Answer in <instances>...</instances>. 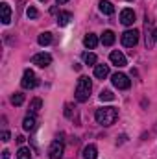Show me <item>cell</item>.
<instances>
[{
    "mask_svg": "<svg viewBox=\"0 0 157 159\" xmlns=\"http://www.w3.org/2000/svg\"><path fill=\"white\" fill-rule=\"evenodd\" d=\"M94 119L102 126H113L118 119V109L117 107H111V106L109 107H100V109H96Z\"/></svg>",
    "mask_w": 157,
    "mask_h": 159,
    "instance_id": "obj_1",
    "label": "cell"
},
{
    "mask_svg": "<svg viewBox=\"0 0 157 159\" xmlns=\"http://www.w3.org/2000/svg\"><path fill=\"white\" fill-rule=\"evenodd\" d=\"M91 91H92V83H91V80L87 78V76H81V78L78 80V85H76V93H74V96H76L78 102H87L89 96H91Z\"/></svg>",
    "mask_w": 157,
    "mask_h": 159,
    "instance_id": "obj_2",
    "label": "cell"
},
{
    "mask_svg": "<svg viewBox=\"0 0 157 159\" xmlns=\"http://www.w3.org/2000/svg\"><path fill=\"white\" fill-rule=\"evenodd\" d=\"M20 85H22V89H35V87L39 85V80H37V76H35V72L30 70V69H26L24 74H22Z\"/></svg>",
    "mask_w": 157,
    "mask_h": 159,
    "instance_id": "obj_3",
    "label": "cell"
},
{
    "mask_svg": "<svg viewBox=\"0 0 157 159\" xmlns=\"http://www.w3.org/2000/svg\"><path fill=\"white\" fill-rule=\"evenodd\" d=\"M137 43H139V32H137V30H128V32L122 34V44H124V46L131 48V46H135Z\"/></svg>",
    "mask_w": 157,
    "mask_h": 159,
    "instance_id": "obj_4",
    "label": "cell"
},
{
    "mask_svg": "<svg viewBox=\"0 0 157 159\" xmlns=\"http://www.w3.org/2000/svg\"><path fill=\"white\" fill-rule=\"evenodd\" d=\"M111 81H113V85H115L117 89H129V85H131L129 78H128L126 74H122V72L113 74V76H111Z\"/></svg>",
    "mask_w": 157,
    "mask_h": 159,
    "instance_id": "obj_5",
    "label": "cell"
},
{
    "mask_svg": "<svg viewBox=\"0 0 157 159\" xmlns=\"http://www.w3.org/2000/svg\"><path fill=\"white\" fill-rule=\"evenodd\" d=\"M63 143L61 141H54L52 144H50V148H48V156L50 159H61L63 157Z\"/></svg>",
    "mask_w": 157,
    "mask_h": 159,
    "instance_id": "obj_6",
    "label": "cell"
},
{
    "mask_svg": "<svg viewBox=\"0 0 157 159\" xmlns=\"http://www.w3.org/2000/svg\"><path fill=\"white\" fill-rule=\"evenodd\" d=\"M32 63L37 65V67H41V69H44V67H48V65L52 63V56H50V54H44V52L35 54V56L32 57Z\"/></svg>",
    "mask_w": 157,
    "mask_h": 159,
    "instance_id": "obj_7",
    "label": "cell"
},
{
    "mask_svg": "<svg viewBox=\"0 0 157 159\" xmlns=\"http://www.w3.org/2000/svg\"><path fill=\"white\" fill-rule=\"evenodd\" d=\"M120 22H122L124 26H131V24L135 22V11L129 9V7L122 9V11H120Z\"/></svg>",
    "mask_w": 157,
    "mask_h": 159,
    "instance_id": "obj_8",
    "label": "cell"
},
{
    "mask_svg": "<svg viewBox=\"0 0 157 159\" xmlns=\"http://www.w3.org/2000/svg\"><path fill=\"white\" fill-rule=\"evenodd\" d=\"M109 59H111V63H113V65H117V67H126V65H128L126 56H124L122 52H118V50H113V52H111Z\"/></svg>",
    "mask_w": 157,
    "mask_h": 159,
    "instance_id": "obj_9",
    "label": "cell"
},
{
    "mask_svg": "<svg viewBox=\"0 0 157 159\" xmlns=\"http://www.w3.org/2000/svg\"><path fill=\"white\" fill-rule=\"evenodd\" d=\"M0 11H2V22L4 24H9L11 22V7L7 2H2L0 4Z\"/></svg>",
    "mask_w": 157,
    "mask_h": 159,
    "instance_id": "obj_10",
    "label": "cell"
},
{
    "mask_svg": "<svg viewBox=\"0 0 157 159\" xmlns=\"http://www.w3.org/2000/svg\"><path fill=\"white\" fill-rule=\"evenodd\" d=\"M94 76L98 80H105L109 76V67L107 65H94Z\"/></svg>",
    "mask_w": 157,
    "mask_h": 159,
    "instance_id": "obj_11",
    "label": "cell"
},
{
    "mask_svg": "<svg viewBox=\"0 0 157 159\" xmlns=\"http://www.w3.org/2000/svg\"><path fill=\"white\" fill-rule=\"evenodd\" d=\"M83 44H85V48L92 50V48H96V46H98V37H96L94 34H87V35L83 37Z\"/></svg>",
    "mask_w": 157,
    "mask_h": 159,
    "instance_id": "obj_12",
    "label": "cell"
},
{
    "mask_svg": "<svg viewBox=\"0 0 157 159\" xmlns=\"http://www.w3.org/2000/svg\"><path fill=\"white\" fill-rule=\"evenodd\" d=\"M35 124H37L35 115H26V117H24V120H22V128H24L26 131H32V129H35Z\"/></svg>",
    "mask_w": 157,
    "mask_h": 159,
    "instance_id": "obj_13",
    "label": "cell"
},
{
    "mask_svg": "<svg viewBox=\"0 0 157 159\" xmlns=\"http://www.w3.org/2000/svg\"><path fill=\"white\" fill-rule=\"evenodd\" d=\"M98 157V150L94 144H87L83 148V159H96Z\"/></svg>",
    "mask_w": 157,
    "mask_h": 159,
    "instance_id": "obj_14",
    "label": "cell"
},
{
    "mask_svg": "<svg viewBox=\"0 0 157 159\" xmlns=\"http://www.w3.org/2000/svg\"><path fill=\"white\" fill-rule=\"evenodd\" d=\"M70 20H72V13H70V11H61V13L57 15V24H59V26H67Z\"/></svg>",
    "mask_w": 157,
    "mask_h": 159,
    "instance_id": "obj_15",
    "label": "cell"
},
{
    "mask_svg": "<svg viewBox=\"0 0 157 159\" xmlns=\"http://www.w3.org/2000/svg\"><path fill=\"white\" fill-rule=\"evenodd\" d=\"M100 11H102L104 15H113V13H115V6H113L111 2H107V0H102V2H100Z\"/></svg>",
    "mask_w": 157,
    "mask_h": 159,
    "instance_id": "obj_16",
    "label": "cell"
},
{
    "mask_svg": "<svg viewBox=\"0 0 157 159\" xmlns=\"http://www.w3.org/2000/svg\"><path fill=\"white\" fill-rule=\"evenodd\" d=\"M115 43V34L111 32V30H105L104 34H102V44L104 46H111Z\"/></svg>",
    "mask_w": 157,
    "mask_h": 159,
    "instance_id": "obj_17",
    "label": "cell"
},
{
    "mask_svg": "<svg viewBox=\"0 0 157 159\" xmlns=\"http://www.w3.org/2000/svg\"><path fill=\"white\" fill-rule=\"evenodd\" d=\"M41 107H43V102H41V98H34V100L30 102V109H28V115H35V113H39Z\"/></svg>",
    "mask_w": 157,
    "mask_h": 159,
    "instance_id": "obj_18",
    "label": "cell"
},
{
    "mask_svg": "<svg viewBox=\"0 0 157 159\" xmlns=\"http://www.w3.org/2000/svg\"><path fill=\"white\" fill-rule=\"evenodd\" d=\"M37 43H39L41 46H48L52 43V34L50 32H43L39 35V39H37Z\"/></svg>",
    "mask_w": 157,
    "mask_h": 159,
    "instance_id": "obj_19",
    "label": "cell"
},
{
    "mask_svg": "<svg viewBox=\"0 0 157 159\" xmlns=\"http://www.w3.org/2000/svg\"><path fill=\"white\" fill-rule=\"evenodd\" d=\"M24 98H26V96H24L22 93H15V94L11 96V104H13V106H22V104H24Z\"/></svg>",
    "mask_w": 157,
    "mask_h": 159,
    "instance_id": "obj_20",
    "label": "cell"
},
{
    "mask_svg": "<svg viewBox=\"0 0 157 159\" xmlns=\"http://www.w3.org/2000/svg\"><path fill=\"white\" fill-rule=\"evenodd\" d=\"M17 159H32V152H30V148H19V152H17Z\"/></svg>",
    "mask_w": 157,
    "mask_h": 159,
    "instance_id": "obj_21",
    "label": "cell"
},
{
    "mask_svg": "<svg viewBox=\"0 0 157 159\" xmlns=\"http://www.w3.org/2000/svg\"><path fill=\"white\" fill-rule=\"evenodd\" d=\"M83 61H85L87 65H96V56H94L92 52H85V54H83Z\"/></svg>",
    "mask_w": 157,
    "mask_h": 159,
    "instance_id": "obj_22",
    "label": "cell"
},
{
    "mask_svg": "<svg viewBox=\"0 0 157 159\" xmlns=\"http://www.w3.org/2000/svg\"><path fill=\"white\" fill-rule=\"evenodd\" d=\"M100 100L102 102H111V100H115V94L111 91H102L100 93Z\"/></svg>",
    "mask_w": 157,
    "mask_h": 159,
    "instance_id": "obj_23",
    "label": "cell"
},
{
    "mask_svg": "<svg viewBox=\"0 0 157 159\" xmlns=\"http://www.w3.org/2000/svg\"><path fill=\"white\" fill-rule=\"evenodd\" d=\"M26 15H28V19H37V17H39V11H37L34 6H30V7L26 9Z\"/></svg>",
    "mask_w": 157,
    "mask_h": 159,
    "instance_id": "obj_24",
    "label": "cell"
},
{
    "mask_svg": "<svg viewBox=\"0 0 157 159\" xmlns=\"http://www.w3.org/2000/svg\"><path fill=\"white\" fill-rule=\"evenodd\" d=\"M65 115H67L69 119L72 117V106H70V104H67V106H65Z\"/></svg>",
    "mask_w": 157,
    "mask_h": 159,
    "instance_id": "obj_25",
    "label": "cell"
},
{
    "mask_svg": "<svg viewBox=\"0 0 157 159\" xmlns=\"http://www.w3.org/2000/svg\"><path fill=\"white\" fill-rule=\"evenodd\" d=\"M0 137H2V141H4V143H7V141H9V137H11V135H9V131H7V129H4V131H2V135H0Z\"/></svg>",
    "mask_w": 157,
    "mask_h": 159,
    "instance_id": "obj_26",
    "label": "cell"
},
{
    "mask_svg": "<svg viewBox=\"0 0 157 159\" xmlns=\"http://www.w3.org/2000/svg\"><path fill=\"white\" fill-rule=\"evenodd\" d=\"M2 159H9V152H7V150L2 152Z\"/></svg>",
    "mask_w": 157,
    "mask_h": 159,
    "instance_id": "obj_27",
    "label": "cell"
},
{
    "mask_svg": "<svg viewBox=\"0 0 157 159\" xmlns=\"http://www.w3.org/2000/svg\"><path fill=\"white\" fill-rule=\"evenodd\" d=\"M67 2H69V0H57V4H59V6H61V4H67Z\"/></svg>",
    "mask_w": 157,
    "mask_h": 159,
    "instance_id": "obj_28",
    "label": "cell"
},
{
    "mask_svg": "<svg viewBox=\"0 0 157 159\" xmlns=\"http://www.w3.org/2000/svg\"><path fill=\"white\" fill-rule=\"evenodd\" d=\"M154 39L157 41V30H155V32H154Z\"/></svg>",
    "mask_w": 157,
    "mask_h": 159,
    "instance_id": "obj_29",
    "label": "cell"
},
{
    "mask_svg": "<svg viewBox=\"0 0 157 159\" xmlns=\"http://www.w3.org/2000/svg\"><path fill=\"white\" fill-rule=\"evenodd\" d=\"M41 2H46V0H41Z\"/></svg>",
    "mask_w": 157,
    "mask_h": 159,
    "instance_id": "obj_30",
    "label": "cell"
}]
</instances>
